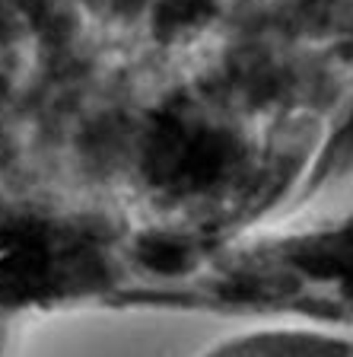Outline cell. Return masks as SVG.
I'll return each instance as SVG.
<instances>
[{"label":"cell","mask_w":353,"mask_h":357,"mask_svg":"<svg viewBox=\"0 0 353 357\" xmlns=\"http://www.w3.org/2000/svg\"><path fill=\"white\" fill-rule=\"evenodd\" d=\"M201 357H353V332L318 326L251 332Z\"/></svg>","instance_id":"6da1fadb"}]
</instances>
